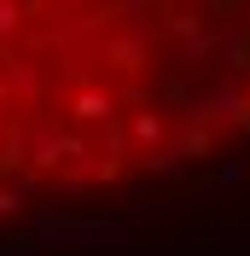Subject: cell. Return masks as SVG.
<instances>
[{"instance_id":"1","label":"cell","mask_w":250,"mask_h":256,"mask_svg":"<svg viewBox=\"0 0 250 256\" xmlns=\"http://www.w3.org/2000/svg\"><path fill=\"white\" fill-rule=\"evenodd\" d=\"M250 158V0H0V210L192 186Z\"/></svg>"}]
</instances>
